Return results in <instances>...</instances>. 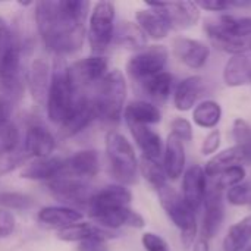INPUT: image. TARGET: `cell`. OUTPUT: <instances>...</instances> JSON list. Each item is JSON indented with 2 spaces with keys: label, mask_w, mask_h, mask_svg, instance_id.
Masks as SVG:
<instances>
[{
  "label": "cell",
  "mask_w": 251,
  "mask_h": 251,
  "mask_svg": "<svg viewBox=\"0 0 251 251\" xmlns=\"http://www.w3.org/2000/svg\"><path fill=\"white\" fill-rule=\"evenodd\" d=\"M87 0H44L35 3V21L44 46L56 54H69L84 44Z\"/></svg>",
  "instance_id": "cell-1"
},
{
  "label": "cell",
  "mask_w": 251,
  "mask_h": 251,
  "mask_svg": "<svg viewBox=\"0 0 251 251\" xmlns=\"http://www.w3.org/2000/svg\"><path fill=\"white\" fill-rule=\"evenodd\" d=\"M126 93L128 87L124 72L119 69L109 71L94 87V93L90 94L97 119L104 124H118L124 116Z\"/></svg>",
  "instance_id": "cell-2"
},
{
  "label": "cell",
  "mask_w": 251,
  "mask_h": 251,
  "mask_svg": "<svg viewBox=\"0 0 251 251\" xmlns=\"http://www.w3.org/2000/svg\"><path fill=\"white\" fill-rule=\"evenodd\" d=\"M106 154L112 176L121 185H132L137 182L138 157L132 144L125 135L110 131L106 135Z\"/></svg>",
  "instance_id": "cell-3"
},
{
  "label": "cell",
  "mask_w": 251,
  "mask_h": 251,
  "mask_svg": "<svg viewBox=\"0 0 251 251\" xmlns=\"http://www.w3.org/2000/svg\"><path fill=\"white\" fill-rule=\"evenodd\" d=\"M159 203L166 216L171 219V222L179 229L181 232V241L185 249H190L197 241V218L196 213L188 207V204L184 201L181 193H178L175 188L166 185L162 190L157 191Z\"/></svg>",
  "instance_id": "cell-4"
},
{
  "label": "cell",
  "mask_w": 251,
  "mask_h": 251,
  "mask_svg": "<svg viewBox=\"0 0 251 251\" xmlns=\"http://www.w3.org/2000/svg\"><path fill=\"white\" fill-rule=\"evenodd\" d=\"M24 93L22 49L15 37L0 49V97L13 104Z\"/></svg>",
  "instance_id": "cell-5"
},
{
  "label": "cell",
  "mask_w": 251,
  "mask_h": 251,
  "mask_svg": "<svg viewBox=\"0 0 251 251\" xmlns=\"http://www.w3.org/2000/svg\"><path fill=\"white\" fill-rule=\"evenodd\" d=\"M115 16V4L106 0L97 1L90 12L87 37L91 51L97 56H101V53H104L113 43L116 29Z\"/></svg>",
  "instance_id": "cell-6"
},
{
  "label": "cell",
  "mask_w": 251,
  "mask_h": 251,
  "mask_svg": "<svg viewBox=\"0 0 251 251\" xmlns=\"http://www.w3.org/2000/svg\"><path fill=\"white\" fill-rule=\"evenodd\" d=\"M81 96L82 94H76L71 87L66 76V68H56L51 74V82L46 103L49 119L60 126Z\"/></svg>",
  "instance_id": "cell-7"
},
{
  "label": "cell",
  "mask_w": 251,
  "mask_h": 251,
  "mask_svg": "<svg viewBox=\"0 0 251 251\" xmlns=\"http://www.w3.org/2000/svg\"><path fill=\"white\" fill-rule=\"evenodd\" d=\"M109 72V62L104 56L91 54L74 62L66 68V76L76 94H88L91 87H96Z\"/></svg>",
  "instance_id": "cell-8"
},
{
  "label": "cell",
  "mask_w": 251,
  "mask_h": 251,
  "mask_svg": "<svg viewBox=\"0 0 251 251\" xmlns=\"http://www.w3.org/2000/svg\"><path fill=\"white\" fill-rule=\"evenodd\" d=\"M169 59V51L162 44L147 46L137 51L126 62V74L138 84L165 71Z\"/></svg>",
  "instance_id": "cell-9"
},
{
  "label": "cell",
  "mask_w": 251,
  "mask_h": 251,
  "mask_svg": "<svg viewBox=\"0 0 251 251\" xmlns=\"http://www.w3.org/2000/svg\"><path fill=\"white\" fill-rule=\"evenodd\" d=\"M47 184V190L50 194L62 203V206L66 207H84L87 209V204L93 196V190L90 188L88 182L72 179V178H65V176H57Z\"/></svg>",
  "instance_id": "cell-10"
},
{
  "label": "cell",
  "mask_w": 251,
  "mask_h": 251,
  "mask_svg": "<svg viewBox=\"0 0 251 251\" xmlns=\"http://www.w3.org/2000/svg\"><path fill=\"white\" fill-rule=\"evenodd\" d=\"M146 6L160 13L171 28L185 29L197 25L201 18V10L196 1H147Z\"/></svg>",
  "instance_id": "cell-11"
},
{
  "label": "cell",
  "mask_w": 251,
  "mask_h": 251,
  "mask_svg": "<svg viewBox=\"0 0 251 251\" xmlns=\"http://www.w3.org/2000/svg\"><path fill=\"white\" fill-rule=\"evenodd\" d=\"M99 169H100L99 153L96 150H81L72 154L71 157L63 159V165L57 176L88 182L99 174Z\"/></svg>",
  "instance_id": "cell-12"
},
{
  "label": "cell",
  "mask_w": 251,
  "mask_h": 251,
  "mask_svg": "<svg viewBox=\"0 0 251 251\" xmlns=\"http://www.w3.org/2000/svg\"><path fill=\"white\" fill-rule=\"evenodd\" d=\"M175 57L190 69H201L210 57V46L201 40L179 35L172 41Z\"/></svg>",
  "instance_id": "cell-13"
},
{
  "label": "cell",
  "mask_w": 251,
  "mask_h": 251,
  "mask_svg": "<svg viewBox=\"0 0 251 251\" xmlns=\"http://www.w3.org/2000/svg\"><path fill=\"white\" fill-rule=\"evenodd\" d=\"M207 193V178L201 165H191L182 175V199L196 213L203 207Z\"/></svg>",
  "instance_id": "cell-14"
},
{
  "label": "cell",
  "mask_w": 251,
  "mask_h": 251,
  "mask_svg": "<svg viewBox=\"0 0 251 251\" xmlns=\"http://www.w3.org/2000/svg\"><path fill=\"white\" fill-rule=\"evenodd\" d=\"M132 193L128 187L121 184H110L93 193L88 204L87 212L88 215L116 209V207H126L131 204Z\"/></svg>",
  "instance_id": "cell-15"
},
{
  "label": "cell",
  "mask_w": 251,
  "mask_h": 251,
  "mask_svg": "<svg viewBox=\"0 0 251 251\" xmlns=\"http://www.w3.org/2000/svg\"><path fill=\"white\" fill-rule=\"evenodd\" d=\"M96 225L107 229V231H116L121 228H135L141 229L146 226V219L135 210H132L129 206L126 207H116V209H109L103 212H97L93 215H88Z\"/></svg>",
  "instance_id": "cell-16"
},
{
  "label": "cell",
  "mask_w": 251,
  "mask_h": 251,
  "mask_svg": "<svg viewBox=\"0 0 251 251\" xmlns=\"http://www.w3.org/2000/svg\"><path fill=\"white\" fill-rule=\"evenodd\" d=\"M203 207H204V215H203L201 232H203V238L210 241L218 235L225 219L224 193L207 187Z\"/></svg>",
  "instance_id": "cell-17"
},
{
  "label": "cell",
  "mask_w": 251,
  "mask_h": 251,
  "mask_svg": "<svg viewBox=\"0 0 251 251\" xmlns=\"http://www.w3.org/2000/svg\"><path fill=\"white\" fill-rule=\"evenodd\" d=\"M97 119L94 104L91 101L90 94H82L76 104L74 106L69 116L60 125V134L63 137H74L88 128Z\"/></svg>",
  "instance_id": "cell-18"
},
{
  "label": "cell",
  "mask_w": 251,
  "mask_h": 251,
  "mask_svg": "<svg viewBox=\"0 0 251 251\" xmlns=\"http://www.w3.org/2000/svg\"><path fill=\"white\" fill-rule=\"evenodd\" d=\"M22 146L29 159L50 157L56 149V140L43 124H31L26 128Z\"/></svg>",
  "instance_id": "cell-19"
},
{
  "label": "cell",
  "mask_w": 251,
  "mask_h": 251,
  "mask_svg": "<svg viewBox=\"0 0 251 251\" xmlns=\"http://www.w3.org/2000/svg\"><path fill=\"white\" fill-rule=\"evenodd\" d=\"M26 82L32 100L38 106H46L51 82V71L49 62L44 57L34 59L26 75Z\"/></svg>",
  "instance_id": "cell-20"
},
{
  "label": "cell",
  "mask_w": 251,
  "mask_h": 251,
  "mask_svg": "<svg viewBox=\"0 0 251 251\" xmlns=\"http://www.w3.org/2000/svg\"><path fill=\"white\" fill-rule=\"evenodd\" d=\"M203 29H204L207 38L213 43V46H216L219 50H222L225 53H229L231 56L250 50V40H244V38L231 35L221 26L218 19L204 22Z\"/></svg>",
  "instance_id": "cell-21"
},
{
  "label": "cell",
  "mask_w": 251,
  "mask_h": 251,
  "mask_svg": "<svg viewBox=\"0 0 251 251\" xmlns=\"http://www.w3.org/2000/svg\"><path fill=\"white\" fill-rule=\"evenodd\" d=\"M204 91V79L200 75H190L178 82L174 90V106L179 112H188L197 106Z\"/></svg>",
  "instance_id": "cell-22"
},
{
  "label": "cell",
  "mask_w": 251,
  "mask_h": 251,
  "mask_svg": "<svg viewBox=\"0 0 251 251\" xmlns=\"http://www.w3.org/2000/svg\"><path fill=\"white\" fill-rule=\"evenodd\" d=\"M222 78L226 87L238 88L251 84V51L231 56L224 66Z\"/></svg>",
  "instance_id": "cell-23"
},
{
  "label": "cell",
  "mask_w": 251,
  "mask_h": 251,
  "mask_svg": "<svg viewBox=\"0 0 251 251\" xmlns=\"http://www.w3.org/2000/svg\"><path fill=\"white\" fill-rule=\"evenodd\" d=\"M163 169L166 172L168 179H178L179 176L184 175L185 172V163H187V156H185V147L181 140H178L175 135L169 134L165 147H163Z\"/></svg>",
  "instance_id": "cell-24"
},
{
  "label": "cell",
  "mask_w": 251,
  "mask_h": 251,
  "mask_svg": "<svg viewBox=\"0 0 251 251\" xmlns=\"http://www.w3.org/2000/svg\"><path fill=\"white\" fill-rule=\"evenodd\" d=\"M82 213L78 209L66 207V206H46L38 210L37 221L47 226L54 229H63L66 226L75 225L78 222H82Z\"/></svg>",
  "instance_id": "cell-25"
},
{
  "label": "cell",
  "mask_w": 251,
  "mask_h": 251,
  "mask_svg": "<svg viewBox=\"0 0 251 251\" xmlns=\"http://www.w3.org/2000/svg\"><path fill=\"white\" fill-rule=\"evenodd\" d=\"M126 125L131 131V135L135 144L143 151L141 156L160 160V157L163 156V147H165L162 137L147 125H140V124H126Z\"/></svg>",
  "instance_id": "cell-26"
},
{
  "label": "cell",
  "mask_w": 251,
  "mask_h": 251,
  "mask_svg": "<svg viewBox=\"0 0 251 251\" xmlns=\"http://www.w3.org/2000/svg\"><path fill=\"white\" fill-rule=\"evenodd\" d=\"M57 238L63 243H82L87 240H103L113 238L115 234L91 222H78L57 231Z\"/></svg>",
  "instance_id": "cell-27"
},
{
  "label": "cell",
  "mask_w": 251,
  "mask_h": 251,
  "mask_svg": "<svg viewBox=\"0 0 251 251\" xmlns=\"http://www.w3.org/2000/svg\"><path fill=\"white\" fill-rule=\"evenodd\" d=\"M62 165H63V159L57 156L32 159L31 162H26V165L22 168L21 178L29 179V181L49 182L60 174Z\"/></svg>",
  "instance_id": "cell-28"
},
{
  "label": "cell",
  "mask_w": 251,
  "mask_h": 251,
  "mask_svg": "<svg viewBox=\"0 0 251 251\" xmlns=\"http://www.w3.org/2000/svg\"><path fill=\"white\" fill-rule=\"evenodd\" d=\"M135 24L141 28V31L146 34L147 38L156 41L166 38L172 29L171 25L166 22V19L150 7L138 9L135 12Z\"/></svg>",
  "instance_id": "cell-29"
},
{
  "label": "cell",
  "mask_w": 251,
  "mask_h": 251,
  "mask_svg": "<svg viewBox=\"0 0 251 251\" xmlns=\"http://www.w3.org/2000/svg\"><path fill=\"white\" fill-rule=\"evenodd\" d=\"M124 118L126 124H140V125H156L162 121V112L159 107L147 100H132L125 104Z\"/></svg>",
  "instance_id": "cell-30"
},
{
  "label": "cell",
  "mask_w": 251,
  "mask_h": 251,
  "mask_svg": "<svg viewBox=\"0 0 251 251\" xmlns=\"http://www.w3.org/2000/svg\"><path fill=\"white\" fill-rule=\"evenodd\" d=\"M251 243V215L231 225L222 241L224 251H244Z\"/></svg>",
  "instance_id": "cell-31"
},
{
  "label": "cell",
  "mask_w": 251,
  "mask_h": 251,
  "mask_svg": "<svg viewBox=\"0 0 251 251\" xmlns=\"http://www.w3.org/2000/svg\"><path fill=\"white\" fill-rule=\"evenodd\" d=\"M113 41L125 49L129 50H143L147 47V37L141 31V28L131 21L121 22L118 28L115 29V38Z\"/></svg>",
  "instance_id": "cell-32"
},
{
  "label": "cell",
  "mask_w": 251,
  "mask_h": 251,
  "mask_svg": "<svg viewBox=\"0 0 251 251\" xmlns=\"http://www.w3.org/2000/svg\"><path fill=\"white\" fill-rule=\"evenodd\" d=\"M140 85L149 99H151L156 103H165L171 97L174 90V75L168 71H163L146 79Z\"/></svg>",
  "instance_id": "cell-33"
},
{
  "label": "cell",
  "mask_w": 251,
  "mask_h": 251,
  "mask_svg": "<svg viewBox=\"0 0 251 251\" xmlns=\"http://www.w3.org/2000/svg\"><path fill=\"white\" fill-rule=\"evenodd\" d=\"M222 106L216 100H203L193 109V122L199 128L216 129L222 121Z\"/></svg>",
  "instance_id": "cell-34"
},
{
  "label": "cell",
  "mask_w": 251,
  "mask_h": 251,
  "mask_svg": "<svg viewBox=\"0 0 251 251\" xmlns=\"http://www.w3.org/2000/svg\"><path fill=\"white\" fill-rule=\"evenodd\" d=\"M246 176H247V172L243 165L229 166L226 169L216 172L212 176H207V187L224 193L243 184L246 181Z\"/></svg>",
  "instance_id": "cell-35"
},
{
  "label": "cell",
  "mask_w": 251,
  "mask_h": 251,
  "mask_svg": "<svg viewBox=\"0 0 251 251\" xmlns=\"http://www.w3.org/2000/svg\"><path fill=\"white\" fill-rule=\"evenodd\" d=\"M244 163H246V159H244L243 151L237 146H232V147H228V149L213 154L207 160L206 166H203V169H204V174L207 178L222 169H226V168L235 166V165H244Z\"/></svg>",
  "instance_id": "cell-36"
},
{
  "label": "cell",
  "mask_w": 251,
  "mask_h": 251,
  "mask_svg": "<svg viewBox=\"0 0 251 251\" xmlns=\"http://www.w3.org/2000/svg\"><path fill=\"white\" fill-rule=\"evenodd\" d=\"M138 172L156 191L168 185V176L160 160L141 156L138 159Z\"/></svg>",
  "instance_id": "cell-37"
},
{
  "label": "cell",
  "mask_w": 251,
  "mask_h": 251,
  "mask_svg": "<svg viewBox=\"0 0 251 251\" xmlns=\"http://www.w3.org/2000/svg\"><path fill=\"white\" fill-rule=\"evenodd\" d=\"M218 22L221 26L234 37L250 40L251 38V16H237L231 13H224L219 16Z\"/></svg>",
  "instance_id": "cell-38"
},
{
  "label": "cell",
  "mask_w": 251,
  "mask_h": 251,
  "mask_svg": "<svg viewBox=\"0 0 251 251\" xmlns=\"http://www.w3.org/2000/svg\"><path fill=\"white\" fill-rule=\"evenodd\" d=\"M232 137L235 146L243 151L246 163L251 165V125L243 118H237L232 124Z\"/></svg>",
  "instance_id": "cell-39"
},
{
  "label": "cell",
  "mask_w": 251,
  "mask_h": 251,
  "mask_svg": "<svg viewBox=\"0 0 251 251\" xmlns=\"http://www.w3.org/2000/svg\"><path fill=\"white\" fill-rule=\"evenodd\" d=\"M22 147L21 132L10 119L0 125V153H12Z\"/></svg>",
  "instance_id": "cell-40"
},
{
  "label": "cell",
  "mask_w": 251,
  "mask_h": 251,
  "mask_svg": "<svg viewBox=\"0 0 251 251\" xmlns=\"http://www.w3.org/2000/svg\"><path fill=\"white\" fill-rule=\"evenodd\" d=\"M35 204L34 199L16 191H3L0 193V207L3 210H28Z\"/></svg>",
  "instance_id": "cell-41"
},
{
  "label": "cell",
  "mask_w": 251,
  "mask_h": 251,
  "mask_svg": "<svg viewBox=\"0 0 251 251\" xmlns=\"http://www.w3.org/2000/svg\"><path fill=\"white\" fill-rule=\"evenodd\" d=\"M28 160H29V156L26 154L24 146L19 150L12 151V153H0V176L15 171L16 168L26 163Z\"/></svg>",
  "instance_id": "cell-42"
},
{
  "label": "cell",
  "mask_w": 251,
  "mask_h": 251,
  "mask_svg": "<svg viewBox=\"0 0 251 251\" xmlns=\"http://www.w3.org/2000/svg\"><path fill=\"white\" fill-rule=\"evenodd\" d=\"M226 200L235 207H247L251 212V184L243 182L226 191Z\"/></svg>",
  "instance_id": "cell-43"
},
{
  "label": "cell",
  "mask_w": 251,
  "mask_h": 251,
  "mask_svg": "<svg viewBox=\"0 0 251 251\" xmlns=\"http://www.w3.org/2000/svg\"><path fill=\"white\" fill-rule=\"evenodd\" d=\"M171 134L175 135L182 143L191 141L193 137H194L193 124L188 119H185V118H175L171 122Z\"/></svg>",
  "instance_id": "cell-44"
},
{
  "label": "cell",
  "mask_w": 251,
  "mask_h": 251,
  "mask_svg": "<svg viewBox=\"0 0 251 251\" xmlns=\"http://www.w3.org/2000/svg\"><path fill=\"white\" fill-rule=\"evenodd\" d=\"M221 141H222V134L219 129H212L203 140L201 147H200V153L203 156H213L219 151L221 147Z\"/></svg>",
  "instance_id": "cell-45"
},
{
  "label": "cell",
  "mask_w": 251,
  "mask_h": 251,
  "mask_svg": "<svg viewBox=\"0 0 251 251\" xmlns=\"http://www.w3.org/2000/svg\"><path fill=\"white\" fill-rule=\"evenodd\" d=\"M141 244L146 251H171L165 238L154 232H144L141 235Z\"/></svg>",
  "instance_id": "cell-46"
},
{
  "label": "cell",
  "mask_w": 251,
  "mask_h": 251,
  "mask_svg": "<svg viewBox=\"0 0 251 251\" xmlns=\"http://www.w3.org/2000/svg\"><path fill=\"white\" fill-rule=\"evenodd\" d=\"M16 229V221L15 216L7 212L0 209V240L9 238Z\"/></svg>",
  "instance_id": "cell-47"
},
{
  "label": "cell",
  "mask_w": 251,
  "mask_h": 251,
  "mask_svg": "<svg viewBox=\"0 0 251 251\" xmlns=\"http://www.w3.org/2000/svg\"><path fill=\"white\" fill-rule=\"evenodd\" d=\"M196 4L200 10H209V12H228L231 7L229 0H197Z\"/></svg>",
  "instance_id": "cell-48"
},
{
  "label": "cell",
  "mask_w": 251,
  "mask_h": 251,
  "mask_svg": "<svg viewBox=\"0 0 251 251\" xmlns=\"http://www.w3.org/2000/svg\"><path fill=\"white\" fill-rule=\"evenodd\" d=\"M78 251H107L106 241L103 240H87L82 243H78Z\"/></svg>",
  "instance_id": "cell-49"
},
{
  "label": "cell",
  "mask_w": 251,
  "mask_h": 251,
  "mask_svg": "<svg viewBox=\"0 0 251 251\" xmlns=\"http://www.w3.org/2000/svg\"><path fill=\"white\" fill-rule=\"evenodd\" d=\"M15 32L12 31V28L9 26V24L0 16V49L4 47L6 44H9L13 38H15Z\"/></svg>",
  "instance_id": "cell-50"
},
{
  "label": "cell",
  "mask_w": 251,
  "mask_h": 251,
  "mask_svg": "<svg viewBox=\"0 0 251 251\" xmlns=\"http://www.w3.org/2000/svg\"><path fill=\"white\" fill-rule=\"evenodd\" d=\"M10 112H12V104L9 101H6L4 99L0 97V125L6 121H9L10 118Z\"/></svg>",
  "instance_id": "cell-51"
},
{
  "label": "cell",
  "mask_w": 251,
  "mask_h": 251,
  "mask_svg": "<svg viewBox=\"0 0 251 251\" xmlns=\"http://www.w3.org/2000/svg\"><path fill=\"white\" fill-rule=\"evenodd\" d=\"M193 251H210V247H209V241L204 240L203 237L199 238L194 246H193Z\"/></svg>",
  "instance_id": "cell-52"
},
{
  "label": "cell",
  "mask_w": 251,
  "mask_h": 251,
  "mask_svg": "<svg viewBox=\"0 0 251 251\" xmlns=\"http://www.w3.org/2000/svg\"><path fill=\"white\" fill-rule=\"evenodd\" d=\"M231 7H238V9H246V7H251V0H229Z\"/></svg>",
  "instance_id": "cell-53"
},
{
  "label": "cell",
  "mask_w": 251,
  "mask_h": 251,
  "mask_svg": "<svg viewBox=\"0 0 251 251\" xmlns=\"http://www.w3.org/2000/svg\"><path fill=\"white\" fill-rule=\"evenodd\" d=\"M244 251H251V246H249V247H247Z\"/></svg>",
  "instance_id": "cell-54"
},
{
  "label": "cell",
  "mask_w": 251,
  "mask_h": 251,
  "mask_svg": "<svg viewBox=\"0 0 251 251\" xmlns=\"http://www.w3.org/2000/svg\"><path fill=\"white\" fill-rule=\"evenodd\" d=\"M250 51H251V38H250Z\"/></svg>",
  "instance_id": "cell-55"
}]
</instances>
